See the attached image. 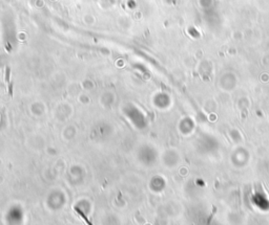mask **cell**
<instances>
[{"label":"cell","instance_id":"6da1fadb","mask_svg":"<svg viewBox=\"0 0 269 225\" xmlns=\"http://www.w3.org/2000/svg\"><path fill=\"white\" fill-rule=\"evenodd\" d=\"M75 210H76V212H77V213H78L79 216H80L81 218H82L83 220H84V222L86 223V225H93V223H91V221L88 220V218H87V217L85 216V214L82 212V210H80V208H79V207H75Z\"/></svg>","mask_w":269,"mask_h":225},{"label":"cell","instance_id":"7a4b0ae2","mask_svg":"<svg viewBox=\"0 0 269 225\" xmlns=\"http://www.w3.org/2000/svg\"><path fill=\"white\" fill-rule=\"evenodd\" d=\"M5 82L9 83L10 82V68L7 67V71H5Z\"/></svg>","mask_w":269,"mask_h":225}]
</instances>
